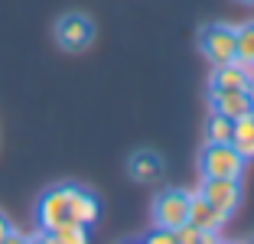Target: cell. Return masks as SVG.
I'll return each instance as SVG.
<instances>
[{"mask_svg": "<svg viewBox=\"0 0 254 244\" xmlns=\"http://www.w3.org/2000/svg\"><path fill=\"white\" fill-rule=\"evenodd\" d=\"M248 160L232 147V143H209L202 147L199 153V170L202 179H212V176H225V179H241Z\"/></svg>", "mask_w": 254, "mask_h": 244, "instance_id": "1", "label": "cell"}, {"mask_svg": "<svg viewBox=\"0 0 254 244\" xmlns=\"http://www.w3.org/2000/svg\"><path fill=\"white\" fill-rule=\"evenodd\" d=\"M39 241H56V244H85L88 241V225L82 222H62L49 231H39Z\"/></svg>", "mask_w": 254, "mask_h": 244, "instance_id": "12", "label": "cell"}, {"mask_svg": "<svg viewBox=\"0 0 254 244\" xmlns=\"http://www.w3.org/2000/svg\"><path fill=\"white\" fill-rule=\"evenodd\" d=\"M56 43L65 52H85L91 43H95V23L85 13H62L56 20Z\"/></svg>", "mask_w": 254, "mask_h": 244, "instance_id": "2", "label": "cell"}, {"mask_svg": "<svg viewBox=\"0 0 254 244\" xmlns=\"http://www.w3.org/2000/svg\"><path fill=\"white\" fill-rule=\"evenodd\" d=\"M10 231H13V225H10L7 218L0 215V244H3V241H7V238H10Z\"/></svg>", "mask_w": 254, "mask_h": 244, "instance_id": "17", "label": "cell"}, {"mask_svg": "<svg viewBox=\"0 0 254 244\" xmlns=\"http://www.w3.org/2000/svg\"><path fill=\"white\" fill-rule=\"evenodd\" d=\"M98 215H101V202H98L91 192H85V189L72 185V195H68V218L91 228V225L98 222Z\"/></svg>", "mask_w": 254, "mask_h": 244, "instance_id": "10", "label": "cell"}, {"mask_svg": "<svg viewBox=\"0 0 254 244\" xmlns=\"http://www.w3.org/2000/svg\"><path fill=\"white\" fill-rule=\"evenodd\" d=\"M147 244H176V231H173V228H160V225H153V231L147 235Z\"/></svg>", "mask_w": 254, "mask_h": 244, "instance_id": "16", "label": "cell"}, {"mask_svg": "<svg viewBox=\"0 0 254 244\" xmlns=\"http://www.w3.org/2000/svg\"><path fill=\"white\" fill-rule=\"evenodd\" d=\"M248 101H251V111H254V78L248 81Z\"/></svg>", "mask_w": 254, "mask_h": 244, "instance_id": "18", "label": "cell"}, {"mask_svg": "<svg viewBox=\"0 0 254 244\" xmlns=\"http://www.w3.org/2000/svg\"><path fill=\"white\" fill-rule=\"evenodd\" d=\"M235 59H254V20L235 26Z\"/></svg>", "mask_w": 254, "mask_h": 244, "instance_id": "15", "label": "cell"}, {"mask_svg": "<svg viewBox=\"0 0 254 244\" xmlns=\"http://www.w3.org/2000/svg\"><path fill=\"white\" fill-rule=\"evenodd\" d=\"M241 3H254V0H241Z\"/></svg>", "mask_w": 254, "mask_h": 244, "instance_id": "19", "label": "cell"}, {"mask_svg": "<svg viewBox=\"0 0 254 244\" xmlns=\"http://www.w3.org/2000/svg\"><path fill=\"white\" fill-rule=\"evenodd\" d=\"M68 195H72V185H56L39 199L36 205V222H39V231H49L56 225L68 222Z\"/></svg>", "mask_w": 254, "mask_h": 244, "instance_id": "5", "label": "cell"}, {"mask_svg": "<svg viewBox=\"0 0 254 244\" xmlns=\"http://www.w3.org/2000/svg\"><path fill=\"white\" fill-rule=\"evenodd\" d=\"M189 222V192L183 189H163L153 199V225L160 228H180Z\"/></svg>", "mask_w": 254, "mask_h": 244, "instance_id": "4", "label": "cell"}, {"mask_svg": "<svg viewBox=\"0 0 254 244\" xmlns=\"http://www.w3.org/2000/svg\"><path fill=\"white\" fill-rule=\"evenodd\" d=\"M232 127H235L232 118H225V114L212 111L209 118H205L202 133H205V140H209V143H232Z\"/></svg>", "mask_w": 254, "mask_h": 244, "instance_id": "14", "label": "cell"}, {"mask_svg": "<svg viewBox=\"0 0 254 244\" xmlns=\"http://www.w3.org/2000/svg\"><path fill=\"white\" fill-rule=\"evenodd\" d=\"M209 108L232 121L245 118V114H251L248 88H209Z\"/></svg>", "mask_w": 254, "mask_h": 244, "instance_id": "8", "label": "cell"}, {"mask_svg": "<svg viewBox=\"0 0 254 244\" xmlns=\"http://www.w3.org/2000/svg\"><path fill=\"white\" fill-rule=\"evenodd\" d=\"M209 88H248V75L241 72L238 62H218L212 65V75H209Z\"/></svg>", "mask_w": 254, "mask_h": 244, "instance_id": "11", "label": "cell"}, {"mask_svg": "<svg viewBox=\"0 0 254 244\" xmlns=\"http://www.w3.org/2000/svg\"><path fill=\"white\" fill-rule=\"evenodd\" d=\"M163 156L157 153V150H150V147H143V150H134L130 153V160H127V176L134 179V183H140V185H157L160 179H163Z\"/></svg>", "mask_w": 254, "mask_h": 244, "instance_id": "7", "label": "cell"}, {"mask_svg": "<svg viewBox=\"0 0 254 244\" xmlns=\"http://www.w3.org/2000/svg\"><path fill=\"white\" fill-rule=\"evenodd\" d=\"M228 222V215L218 212L212 202H205L199 192H189V225L202 231V235H218L222 225Z\"/></svg>", "mask_w": 254, "mask_h": 244, "instance_id": "9", "label": "cell"}, {"mask_svg": "<svg viewBox=\"0 0 254 244\" xmlns=\"http://www.w3.org/2000/svg\"><path fill=\"white\" fill-rule=\"evenodd\" d=\"M195 43H199V52L212 65L235 59V26H228V23H209V26H202Z\"/></svg>", "mask_w": 254, "mask_h": 244, "instance_id": "3", "label": "cell"}, {"mask_svg": "<svg viewBox=\"0 0 254 244\" xmlns=\"http://www.w3.org/2000/svg\"><path fill=\"white\" fill-rule=\"evenodd\" d=\"M232 147L238 150L245 160H254V111L235 121V127H232Z\"/></svg>", "mask_w": 254, "mask_h": 244, "instance_id": "13", "label": "cell"}, {"mask_svg": "<svg viewBox=\"0 0 254 244\" xmlns=\"http://www.w3.org/2000/svg\"><path fill=\"white\" fill-rule=\"evenodd\" d=\"M199 195H202L205 202H212V205H215L218 212L232 215L235 208H238V202H241V185H238V179L212 176V179H205V183H202Z\"/></svg>", "mask_w": 254, "mask_h": 244, "instance_id": "6", "label": "cell"}]
</instances>
